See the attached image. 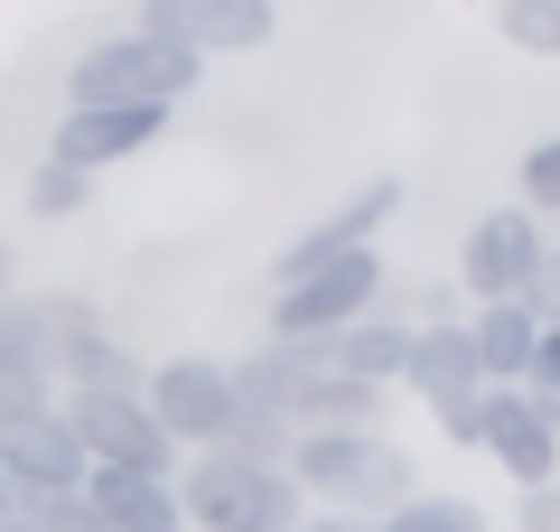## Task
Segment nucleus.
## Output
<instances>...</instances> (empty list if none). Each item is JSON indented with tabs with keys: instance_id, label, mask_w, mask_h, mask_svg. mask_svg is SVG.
<instances>
[{
	"instance_id": "obj_1",
	"label": "nucleus",
	"mask_w": 560,
	"mask_h": 532,
	"mask_svg": "<svg viewBox=\"0 0 560 532\" xmlns=\"http://www.w3.org/2000/svg\"><path fill=\"white\" fill-rule=\"evenodd\" d=\"M280 467H290L300 505H318V513H355V523H383V513H393L401 495L420 486L411 449H401L393 430H300Z\"/></svg>"
},
{
	"instance_id": "obj_2",
	"label": "nucleus",
	"mask_w": 560,
	"mask_h": 532,
	"mask_svg": "<svg viewBox=\"0 0 560 532\" xmlns=\"http://www.w3.org/2000/svg\"><path fill=\"white\" fill-rule=\"evenodd\" d=\"M168 486H178L187 532H290L308 513L290 467H261V458H234V449H197L187 467H168Z\"/></svg>"
},
{
	"instance_id": "obj_22",
	"label": "nucleus",
	"mask_w": 560,
	"mask_h": 532,
	"mask_svg": "<svg viewBox=\"0 0 560 532\" xmlns=\"http://www.w3.org/2000/svg\"><path fill=\"white\" fill-rule=\"evenodd\" d=\"M84 206H94V177L38 159V177H28V216H38V224H66V216H84Z\"/></svg>"
},
{
	"instance_id": "obj_13",
	"label": "nucleus",
	"mask_w": 560,
	"mask_h": 532,
	"mask_svg": "<svg viewBox=\"0 0 560 532\" xmlns=\"http://www.w3.org/2000/svg\"><path fill=\"white\" fill-rule=\"evenodd\" d=\"M0 476H20L28 495L84 486V449H75V430H66L57 402H47V412H10V420H0Z\"/></svg>"
},
{
	"instance_id": "obj_7",
	"label": "nucleus",
	"mask_w": 560,
	"mask_h": 532,
	"mask_svg": "<svg viewBox=\"0 0 560 532\" xmlns=\"http://www.w3.org/2000/svg\"><path fill=\"white\" fill-rule=\"evenodd\" d=\"M486 458H495L504 476L523 486H560V393H541V383H486Z\"/></svg>"
},
{
	"instance_id": "obj_6",
	"label": "nucleus",
	"mask_w": 560,
	"mask_h": 532,
	"mask_svg": "<svg viewBox=\"0 0 560 532\" xmlns=\"http://www.w3.org/2000/svg\"><path fill=\"white\" fill-rule=\"evenodd\" d=\"M140 412L160 420L168 449H215L224 420H234V374H224V355H168V365H150L140 374Z\"/></svg>"
},
{
	"instance_id": "obj_11",
	"label": "nucleus",
	"mask_w": 560,
	"mask_h": 532,
	"mask_svg": "<svg viewBox=\"0 0 560 532\" xmlns=\"http://www.w3.org/2000/svg\"><path fill=\"white\" fill-rule=\"evenodd\" d=\"M140 28H160V38H178L187 57H253V47H271L280 10L271 0H140Z\"/></svg>"
},
{
	"instance_id": "obj_14",
	"label": "nucleus",
	"mask_w": 560,
	"mask_h": 532,
	"mask_svg": "<svg viewBox=\"0 0 560 532\" xmlns=\"http://www.w3.org/2000/svg\"><path fill=\"white\" fill-rule=\"evenodd\" d=\"M401 393L420 412H448V402H477L486 374H477V346H467V317L448 327H411V355H401Z\"/></svg>"
},
{
	"instance_id": "obj_4",
	"label": "nucleus",
	"mask_w": 560,
	"mask_h": 532,
	"mask_svg": "<svg viewBox=\"0 0 560 532\" xmlns=\"http://www.w3.org/2000/svg\"><path fill=\"white\" fill-rule=\"evenodd\" d=\"M393 290V271H383V243H355V253H337V262H318V271H300V280H271V346H300V355H318L337 327H355L374 299Z\"/></svg>"
},
{
	"instance_id": "obj_8",
	"label": "nucleus",
	"mask_w": 560,
	"mask_h": 532,
	"mask_svg": "<svg viewBox=\"0 0 560 532\" xmlns=\"http://www.w3.org/2000/svg\"><path fill=\"white\" fill-rule=\"evenodd\" d=\"M57 412H66V430H75L84 467H140V476L178 467V449L160 439V420L140 412V393H66Z\"/></svg>"
},
{
	"instance_id": "obj_3",
	"label": "nucleus",
	"mask_w": 560,
	"mask_h": 532,
	"mask_svg": "<svg viewBox=\"0 0 560 532\" xmlns=\"http://www.w3.org/2000/svg\"><path fill=\"white\" fill-rule=\"evenodd\" d=\"M197 84H206V57H187L160 28H113L66 66V103H160V113H178Z\"/></svg>"
},
{
	"instance_id": "obj_31",
	"label": "nucleus",
	"mask_w": 560,
	"mask_h": 532,
	"mask_svg": "<svg viewBox=\"0 0 560 532\" xmlns=\"http://www.w3.org/2000/svg\"><path fill=\"white\" fill-rule=\"evenodd\" d=\"M10 290H20V271H10V243H0V299H10Z\"/></svg>"
},
{
	"instance_id": "obj_18",
	"label": "nucleus",
	"mask_w": 560,
	"mask_h": 532,
	"mask_svg": "<svg viewBox=\"0 0 560 532\" xmlns=\"http://www.w3.org/2000/svg\"><path fill=\"white\" fill-rule=\"evenodd\" d=\"M533 309H523V299H495V309H477V317H467V346H477V374L486 383H495V393H504V383H523V374H533Z\"/></svg>"
},
{
	"instance_id": "obj_20",
	"label": "nucleus",
	"mask_w": 560,
	"mask_h": 532,
	"mask_svg": "<svg viewBox=\"0 0 560 532\" xmlns=\"http://www.w3.org/2000/svg\"><path fill=\"white\" fill-rule=\"evenodd\" d=\"M374 532H486V505H477V495H430V486H411Z\"/></svg>"
},
{
	"instance_id": "obj_17",
	"label": "nucleus",
	"mask_w": 560,
	"mask_h": 532,
	"mask_svg": "<svg viewBox=\"0 0 560 532\" xmlns=\"http://www.w3.org/2000/svg\"><path fill=\"white\" fill-rule=\"evenodd\" d=\"M84 505H94L103 532H187L178 486L168 476H140V467H84Z\"/></svg>"
},
{
	"instance_id": "obj_23",
	"label": "nucleus",
	"mask_w": 560,
	"mask_h": 532,
	"mask_svg": "<svg viewBox=\"0 0 560 532\" xmlns=\"http://www.w3.org/2000/svg\"><path fill=\"white\" fill-rule=\"evenodd\" d=\"M514 177H523V197H514L523 216L560 224V131H551V140H533V150H523V169H514Z\"/></svg>"
},
{
	"instance_id": "obj_29",
	"label": "nucleus",
	"mask_w": 560,
	"mask_h": 532,
	"mask_svg": "<svg viewBox=\"0 0 560 532\" xmlns=\"http://www.w3.org/2000/svg\"><path fill=\"white\" fill-rule=\"evenodd\" d=\"M28 523V486H20V476H0V532H20Z\"/></svg>"
},
{
	"instance_id": "obj_15",
	"label": "nucleus",
	"mask_w": 560,
	"mask_h": 532,
	"mask_svg": "<svg viewBox=\"0 0 560 532\" xmlns=\"http://www.w3.org/2000/svg\"><path fill=\"white\" fill-rule=\"evenodd\" d=\"M401 355H411V317H401L393 290H383L374 309L355 317V327H337V336L318 346V365H327V374H346V383H374V393H393V383H401Z\"/></svg>"
},
{
	"instance_id": "obj_24",
	"label": "nucleus",
	"mask_w": 560,
	"mask_h": 532,
	"mask_svg": "<svg viewBox=\"0 0 560 532\" xmlns=\"http://www.w3.org/2000/svg\"><path fill=\"white\" fill-rule=\"evenodd\" d=\"M28 532H103V523L84 505V486H66V495H28Z\"/></svg>"
},
{
	"instance_id": "obj_21",
	"label": "nucleus",
	"mask_w": 560,
	"mask_h": 532,
	"mask_svg": "<svg viewBox=\"0 0 560 532\" xmlns=\"http://www.w3.org/2000/svg\"><path fill=\"white\" fill-rule=\"evenodd\" d=\"M495 38L523 57H560V0H495Z\"/></svg>"
},
{
	"instance_id": "obj_12",
	"label": "nucleus",
	"mask_w": 560,
	"mask_h": 532,
	"mask_svg": "<svg viewBox=\"0 0 560 532\" xmlns=\"http://www.w3.org/2000/svg\"><path fill=\"white\" fill-rule=\"evenodd\" d=\"M401 206H411V187H401V177H364L355 197H337L318 224H308V234H290V253L271 262V280H300V271H318V262L355 253V243H383Z\"/></svg>"
},
{
	"instance_id": "obj_25",
	"label": "nucleus",
	"mask_w": 560,
	"mask_h": 532,
	"mask_svg": "<svg viewBox=\"0 0 560 532\" xmlns=\"http://www.w3.org/2000/svg\"><path fill=\"white\" fill-rule=\"evenodd\" d=\"M523 309H533V327H560V243L533 262V280H523Z\"/></svg>"
},
{
	"instance_id": "obj_32",
	"label": "nucleus",
	"mask_w": 560,
	"mask_h": 532,
	"mask_svg": "<svg viewBox=\"0 0 560 532\" xmlns=\"http://www.w3.org/2000/svg\"><path fill=\"white\" fill-rule=\"evenodd\" d=\"M20 532H28V523H20Z\"/></svg>"
},
{
	"instance_id": "obj_9",
	"label": "nucleus",
	"mask_w": 560,
	"mask_h": 532,
	"mask_svg": "<svg viewBox=\"0 0 560 532\" xmlns=\"http://www.w3.org/2000/svg\"><path fill=\"white\" fill-rule=\"evenodd\" d=\"M551 253V234H541V216H523V206H486L477 224H467L458 243V290L477 299V309H495V299H523V280H533V262Z\"/></svg>"
},
{
	"instance_id": "obj_19",
	"label": "nucleus",
	"mask_w": 560,
	"mask_h": 532,
	"mask_svg": "<svg viewBox=\"0 0 560 532\" xmlns=\"http://www.w3.org/2000/svg\"><path fill=\"white\" fill-rule=\"evenodd\" d=\"M300 430H383V393L374 383H346V374H327L318 365V383H308V402H300V420H290V439Z\"/></svg>"
},
{
	"instance_id": "obj_10",
	"label": "nucleus",
	"mask_w": 560,
	"mask_h": 532,
	"mask_svg": "<svg viewBox=\"0 0 560 532\" xmlns=\"http://www.w3.org/2000/svg\"><path fill=\"white\" fill-rule=\"evenodd\" d=\"M168 122H178V113H160V103H66L47 159L75 169V177H103V169H121V159H140Z\"/></svg>"
},
{
	"instance_id": "obj_30",
	"label": "nucleus",
	"mask_w": 560,
	"mask_h": 532,
	"mask_svg": "<svg viewBox=\"0 0 560 532\" xmlns=\"http://www.w3.org/2000/svg\"><path fill=\"white\" fill-rule=\"evenodd\" d=\"M290 532H374V523H355V513H300Z\"/></svg>"
},
{
	"instance_id": "obj_5",
	"label": "nucleus",
	"mask_w": 560,
	"mask_h": 532,
	"mask_svg": "<svg viewBox=\"0 0 560 532\" xmlns=\"http://www.w3.org/2000/svg\"><path fill=\"white\" fill-rule=\"evenodd\" d=\"M38 309H47V374H57L66 393H140V374H150V365L113 336V317H103L94 299L47 290Z\"/></svg>"
},
{
	"instance_id": "obj_27",
	"label": "nucleus",
	"mask_w": 560,
	"mask_h": 532,
	"mask_svg": "<svg viewBox=\"0 0 560 532\" xmlns=\"http://www.w3.org/2000/svg\"><path fill=\"white\" fill-rule=\"evenodd\" d=\"M514 532H560V486H523L514 495Z\"/></svg>"
},
{
	"instance_id": "obj_16",
	"label": "nucleus",
	"mask_w": 560,
	"mask_h": 532,
	"mask_svg": "<svg viewBox=\"0 0 560 532\" xmlns=\"http://www.w3.org/2000/svg\"><path fill=\"white\" fill-rule=\"evenodd\" d=\"M57 374H47V309L38 299H0V420L10 412H47Z\"/></svg>"
},
{
	"instance_id": "obj_28",
	"label": "nucleus",
	"mask_w": 560,
	"mask_h": 532,
	"mask_svg": "<svg viewBox=\"0 0 560 532\" xmlns=\"http://www.w3.org/2000/svg\"><path fill=\"white\" fill-rule=\"evenodd\" d=\"M523 383H541V393H560V327H541L533 336V374Z\"/></svg>"
},
{
	"instance_id": "obj_26",
	"label": "nucleus",
	"mask_w": 560,
	"mask_h": 532,
	"mask_svg": "<svg viewBox=\"0 0 560 532\" xmlns=\"http://www.w3.org/2000/svg\"><path fill=\"white\" fill-rule=\"evenodd\" d=\"M430 420H440L448 449H477V439H486V393L477 402H448V412H430Z\"/></svg>"
}]
</instances>
